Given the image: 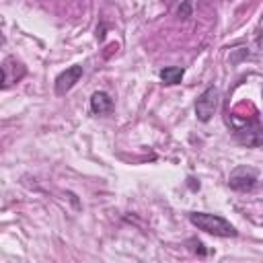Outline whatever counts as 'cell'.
I'll return each mask as SVG.
<instances>
[{
	"label": "cell",
	"mask_w": 263,
	"mask_h": 263,
	"mask_svg": "<svg viewBox=\"0 0 263 263\" xmlns=\"http://www.w3.org/2000/svg\"><path fill=\"white\" fill-rule=\"evenodd\" d=\"M189 220L193 226H197L199 230L214 234V236H236V228L224 220L218 214H208V212H191Z\"/></svg>",
	"instance_id": "6da1fadb"
},
{
	"label": "cell",
	"mask_w": 263,
	"mask_h": 263,
	"mask_svg": "<svg viewBox=\"0 0 263 263\" xmlns=\"http://www.w3.org/2000/svg\"><path fill=\"white\" fill-rule=\"evenodd\" d=\"M218 103H220V90L216 86H208L195 101V115L199 121H210L212 115L216 113L218 109Z\"/></svg>",
	"instance_id": "7a4b0ae2"
},
{
	"label": "cell",
	"mask_w": 263,
	"mask_h": 263,
	"mask_svg": "<svg viewBox=\"0 0 263 263\" xmlns=\"http://www.w3.org/2000/svg\"><path fill=\"white\" fill-rule=\"evenodd\" d=\"M228 185L234 191H251L257 185V171L251 166H236L228 175Z\"/></svg>",
	"instance_id": "3957f363"
},
{
	"label": "cell",
	"mask_w": 263,
	"mask_h": 263,
	"mask_svg": "<svg viewBox=\"0 0 263 263\" xmlns=\"http://www.w3.org/2000/svg\"><path fill=\"white\" fill-rule=\"evenodd\" d=\"M82 74H84V70L78 64H74V66L66 68L62 74H58V78H55V95H66L68 90H72L74 84L82 78Z\"/></svg>",
	"instance_id": "277c9868"
},
{
	"label": "cell",
	"mask_w": 263,
	"mask_h": 263,
	"mask_svg": "<svg viewBox=\"0 0 263 263\" xmlns=\"http://www.w3.org/2000/svg\"><path fill=\"white\" fill-rule=\"evenodd\" d=\"M25 76V66L16 62V58H6L2 62V88H8L10 84L18 82Z\"/></svg>",
	"instance_id": "5b68a950"
},
{
	"label": "cell",
	"mask_w": 263,
	"mask_h": 263,
	"mask_svg": "<svg viewBox=\"0 0 263 263\" xmlns=\"http://www.w3.org/2000/svg\"><path fill=\"white\" fill-rule=\"evenodd\" d=\"M236 134H238L240 142L247 144V146L263 144V125H259V123H247V127L236 129Z\"/></svg>",
	"instance_id": "8992f818"
},
{
	"label": "cell",
	"mask_w": 263,
	"mask_h": 263,
	"mask_svg": "<svg viewBox=\"0 0 263 263\" xmlns=\"http://www.w3.org/2000/svg\"><path fill=\"white\" fill-rule=\"evenodd\" d=\"M111 109H113V99H111L105 90L92 92V97H90V111H92L95 115L111 113Z\"/></svg>",
	"instance_id": "52a82bcc"
},
{
	"label": "cell",
	"mask_w": 263,
	"mask_h": 263,
	"mask_svg": "<svg viewBox=\"0 0 263 263\" xmlns=\"http://www.w3.org/2000/svg\"><path fill=\"white\" fill-rule=\"evenodd\" d=\"M185 76V70L179 68V66H168V68H162L160 70V80L166 84V86H173V84H179Z\"/></svg>",
	"instance_id": "ba28073f"
},
{
	"label": "cell",
	"mask_w": 263,
	"mask_h": 263,
	"mask_svg": "<svg viewBox=\"0 0 263 263\" xmlns=\"http://www.w3.org/2000/svg\"><path fill=\"white\" fill-rule=\"evenodd\" d=\"M191 10H193V0H183V4L177 8V14L181 18H189L191 16Z\"/></svg>",
	"instance_id": "9c48e42d"
}]
</instances>
